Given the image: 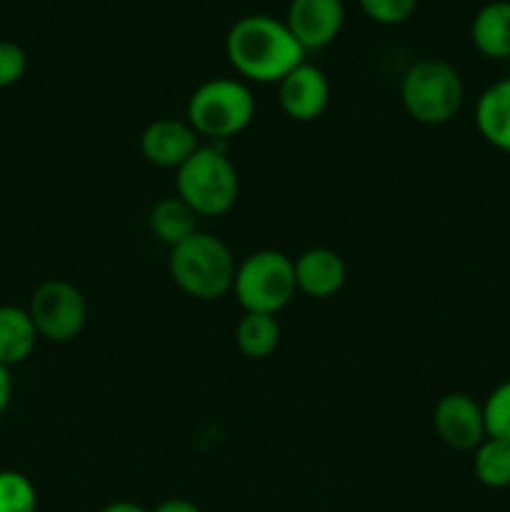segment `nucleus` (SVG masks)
Wrapping results in <instances>:
<instances>
[{
  "mask_svg": "<svg viewBox=\"0 0 510 512\" xmlns=\"http://www.w3.org/2000/svg\"><path fill=\"white\" fill-rule=\"evenodd\" d=\"M225 55L240 78L260 85H278L285 75L305 63V50L273 15H245L225 35Z\"/></svg>",
  "mask_w": 510,
  "mask_h": 512,
  "instance_id": "f257e3e1",
  "label": "nucleus"
},
{
  "mask_svg": "<svg viewBox=\"0 0 510 512\" xmlns=\"http://www.w3.org/2000/svg\"><path fill=\"white\" fill-rule=\"evenodd\" d=\"M168 270L173 283L185 295L208 303L233 293L238 263L218 235L198 230L188 240L170 248Z\"/></svg>",
  "mask_w": 510,
  "mask_h": 512,
  "instance_id": "f03ea898",
  "label": "nucleus"
},
{
  "mask_svg": "<svg viewBox=\"0 0 510 512\" xmlns=\"http://www.w3.org/2000/svg\"><path fill=\"white\" fill-rule=\"evenodd\" d=\"M175 190L198 218H218L238 203V170L218 145H200L175 170Z\"/></svg>",
  "mask_w": 510,
  "mask_h": 512,
  "instance_id": "7ed1b4c3",
  "label": "nucleus"
},
{
  "mask_svg": "<svg viewBox=\"0 0 510 512\" xmlns=\"http://www.w3.org/2000/svg\"><path fill=\"white\" fill-rule=\"evenodd\" d=\"M465 85L458 70L440 58H423L408 68L400 83L403 108L415 123L445 125L460 113Z\"/></svg>",
  "mask_w": 510,
  "mask_h": 512,
  "instance_id": "20e7f679",
  "label": "nucleus"
},
{
  "mask_svg": "<svg viewBox=\"0 0 510 512\" xmlns=\"http://www.w3.org/2000/svg\"><path fill=\"white\" fill-rule=\"evenodd\" d=\"M255 118V98L243 80L213 78L193 90L185 108V120L198 138L215 143L243 133Z\"/></svg>",
  "mask_w": 510,
  "mask_h": 512,
  "instance_id": "39448f33",
  "label": "nucleus"
},
{
  "mask_svg": "<svg viewBox=\"0 0 510 512\" xmlns=\"http://www.w3.org/2000/svg\"><path fill=\"white\" fill-rule=\"evenodd\" d=\"M233 293L245 313L278 315L298 293L295 265L280 250H258L238 263Z\"/></svg>",
  "mask_w": 510,
  "mask_h": 512,
  "instance_id": "423d86ee",
  "label": "nucleus"
},
{
  "mask_svg": "<svg viewBox=\"0 0 510 512\" xmlns=\"http://www.w3.org/2000/svg\"><path fill=\"white\" fill-rule=\"evenodd\" d=\"M28 313L40 338L48 343H70L83 333L88 303L73 283L53 278L35 288Z\"/></svg>",
  "mask_w": 510,
  "mask_h": 512,
  "instance_id": "0eeeda50",
  "label": "nucleus"
},
{
  "mask_svg": "<svg viewBox=\"0 0 510 512\" xmlns=\"http://www.w3.org/2000/svg\"><path fill=\"white\" fill-rule=\"evenodd\" d=\"M433 428L438 438L458 453H470L488 438L483 405L465 393H448L438 400Z\"/></svg>",
  "mask_w": 510,
  "mask_h": 512,
  "instance_id": "6e6552de",
  "label": "nucleus"
},
{
  "mask_svg": "<svg viewBox=\"0 0 510 512\" xmlns=\"http://www.w3.org/2000/svg\"><path fill=\"white\" fill-rule=\"evenodd\" d=\"M343 23V0H290L285 13V25L305 53L333 43L343 30Z\"/></svg>",
  "mask_w": 510,
  "mask_h": 512,
  "instance_id": "1a4fd4ad",
  "label": "nucleus"
},
{
  "mask_svg": "<svg viewBox=\"0 0 510 512\" xmlns=\"http://www.w3.org/2000/svg\"><path fill=\"white\" fill-rule=\"evenodd\" d=\"M278 100L283 113L295 123H313L325 113L330 100L328 78L320 68L300 63L278 83Z\"/></svg>",
  "mask_w": 510,
  "mask_h": 512,
  "instance_id": "9d476101",
  "label": "nucleus"
},
{
  "mask_svg": "<svg viewBox=\"0 0 510 512\" xmlns=\"http://www.w3.org/2000/svg\"><path fill=\"white\" fill-rule=\"evenodd\" d=\"M200 138L188 120L158 118L140 135V153L155 168L178 170L195 150Z\"/></svg>",
  "mask_w": 510,
  "mask_h": 512,
  "instance_id": "9b49d317",
  "label": "nucleus"
},
{
  "mask_svg": "<svg viewBox=\"0 0 510 512\" xmlns=\"http://www.w3.org/2000/svg\"><path fill=\"white\" fill-rule=\"evenodd\" d=\"M293 265L298 293L315 300L338 295L343 290L345 278H348V268H345L343 258L330 248L305 250L293 260Z\"/></svg>",
  "mask_w": 510,
  "mask_h": 512,
  "instance_id": "f8f14e48",
  "label": "nucleus"
},
{
  "mask_svg": "<svg viewBox=\"0 0 510 512\" xmlns=\"http://www.w3.org/2000/svg\"><path fill=\"white\" fill-rule=\"evenodd\" d=\"M475 125L485 143L510 155V78L488 85L475 105Z\"/></svg>",
  "mask_w": 510,
  "mask_h": 512,
  "instance_id": "ddd939ff",
  "label": "nucleus"
},
{
  "mask_svg": "<svg viewBox=\"0 0 510 512\" xmlns=\"http://www.w3.org/2000/svg\"><path fill=\"white\" fill-rule=\"evenodd\" d=\"M475 50L485 58L510 60V0H493L475 13L470 25Z\"/></svg>",
  "mask_w": 510,
  "mask_h": 512,
  "instance_id": "4468645a",
  "label": "nucleus"
},
{
  "mask_svg": "<svg viewBox=\"0 0 510 512\" xmlns=\"http://www.w3.org/2000/svg\"><path fill=\"white\" fill-rule=\"evenodd\" d=\"M40 335L30 320L28 308L0 305V365L13 368L33 355Z\"/></svg>",
  "mask_w": 510,
  "mask_h": 512,
  "instance_id": "2eb2a0df",
  "label": "nucleus"
},
{
  "mask_svg": "<svg viewBox=\"0 0 510 512\" xmlns=\"http://www.w3.org/2000/svg\"><path fill=\"white\" fill-rule=\"evenodd\" d=\"M148 223L155 238L168 245V248H175L183 240H188L190 235L198 233V213L178 195L158 200L150 210Z\"/></svg>",
  "mask_w": 510,
  "mask_h": 512,
  "instance_id": "dca6fc26",
  "label": "nucleus"
},
{
  "mask_svg": "<svg viewBox=\"0 0 510 512\" xmlns=\"http://www.w3.org/2000/svg\"><path fill=\"white\" fill-rule=\"evenodd\" d=\"M235 345L250 360L270 358L280 345V325L275 315L245 313L235 328Z\"/></svg>",
  "mask_w": 510,
  "mask_h": 512,
  "instance_id": "f3484780",
  "label": "nucleus"
},
{
  "mask_svg": "<svg viewBox=\"0 0 510 512\" xmlns=\"http://www.w3.org/2000/svg\"><path fill=\"white\" fill-rule=\"evenodd\" d=\"M473 453V470L480 485L490 490L510 488V443L485 438Z\"/></svg>",
  "mask_w": 510,
  "mask_h": 512,
  "instance_id": "a211bd4d",
  "label": "nucleus"
},
{
  "mask_svg": "<svg viewBox=\"0 0 510 512\" xmlns=\"http://www.w3.org/2000/svg\"><path fill=\"white\" fill-rule=\"evenodd\" d=\"M38 493L28 475L18 470H0V512H35Z\"/></svg>",
  "mask_w": 510,
  "mask_h": 512,
  "instance_id": "6ab92c4d",
  "label": "nucleus"
},
{
  "mask_svg": "<svg viewBox=\"0 0 510 512\" xmlns=\"http://www.w3.org/2000/svg\"><path fill=\"white\" fill-rule=\"evenodd\" d=\"M488 438L510 443V380L500 383L483 403Z\"/></svg>",
  "mask_w": 510,
  "mask_h": 512,
  "instance_id": "aec40b11",
  "label": "nucleus"
},
{
  "mask_svg": "<svg viewBox=\"0 0 510 512\" xmlns=\"http://www.w3.org/2000/svg\"><path fill=\"white\" fill-rule=\"evenodd\" d=\"M360 10L380 25H400L415 13L418 0H358Z\"/></svg>",
  "mask_w": 510,
  "mask_h": 512,
  "instance_id": "412c9836",
  "label": "nucleus"
},
{
  "mask_svg": "<svg viewBox=\"0 0 510 512\" xmlns=\"http://www.w3.org/2000/svg\"><path fill=\"white\" fill-rule=\"evenodd\" d=\"M28 70V55L13 40H0V90L20 83Z\"/></svg>",
  "mask_w": 510,
  "mask_h": 512,
  "instance_id": "4be33fe9",
  "label": "nucleus"
},
{
  "mask_svg": "<svg viewBox=\"0 0 510 512\" xmlns=\"http://www.w3.org/2000/svg\"><path fill=\"white\" fill-rule=\"evenodd\" d=\"M10 398H13V380H10V370L5 365H0V418L8 410Z\"/></svg>",
  "mask_w": 510,
  "mask_h": 512,
  "instance_id": "5701e85b",
  "label": "nucleus"
},
{
  "mask_svg": "<svg viewBox=\"0 0 510 512\" xmlns=\"http://www.w3.org/2000/svg\"><path fill=\"white\" fill-rule=\"evenodd\" d=\"M150 512H200V508L185 498H170V500H163L158 508Z\"/></svg>",
  "mask_w": 510,
  "mask_h": 512,
  "instance_id": "b1692460",
  "label": "nucleus"
},
{
  "mask_svg": "<svg viewBox=\"0 0 510 512\" xmlns=\"http://www.w3.org/2000/svg\"><path fill=\"white\" fill-rule=\"evenodd\" d=\"M98 512H150V510H145L143 505L138 503H130V500H118V503L105 505V508H100Z\"/></svg>",
  "mask_w": 510,
  "mask_h": 512,
  "instance_id": "393cba45",
  "label": "nucleus"
}]
</instances>
